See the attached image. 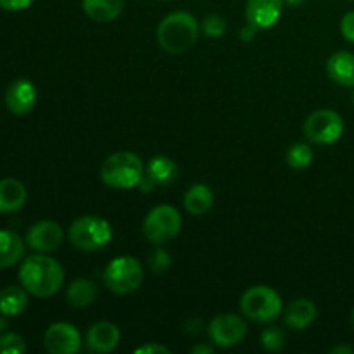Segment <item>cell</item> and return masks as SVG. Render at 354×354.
<instances>
[{
  "label": "cell",
  "mask_w": 354,
  "mask_h": 354,
  "mask_svg": "<svg viewBox=\"0 0 354 354\" xmlns=\"http://www.w3.org/2000/svg\"><path fill=\"white\" fill-rule=\"evenodd\" d=\"M19 282L31 296L50 297L64 282V270L57 259L45 254H35L24 259L19 268Z\"/></svg>",
  "instance_id": "1"
},
{
  "label": "cell",
  "mask_w": 354,
  "mask_h": 354,
  "mask_svg": "<svg viewBox=\"0 0 354 354\" xmlns=\"http://www.w3.org/2000/svg\"><path fill=\"white\" fill-rule=\"evenodd\" d=\"M199 38V24L189 12H173L158 26V41L168 54H183Z\"/></svg>",
  "instance_id": "2"
},
{
  "label": "cell",
  "mask_w": 354,
  "mask_h": 354,
  "mask_svg": "<svg viewBox=\"0 0 354 354\" xmlns=\"http://www.w3.org/2000/svg\"><path fill=\"white\" fill-rule=\"evenodd\" d=\"M144 176L142 159L133 152H114L102 162L100 178L111 189L130 190L138 187Z\"/></svg>",
  "instance_id": "3"
},
{
  "label": "cell",
  "mask_w": 354,
  "mask_h": 354,
  "mask_svg": "<svg viewBox=\"0 0 354 354\" xmlns=\"http://www.w3.org/2000/svg\"><path fill=\"white\" fill-rule=\"evenodd\" d=\"M69 242L73 248L85 252L100 251L106 248L113 239V228L109 221L95 214H86L71 223L68 232Z\"/></svg>",
  "instance_id": "4"
},
{
  "label": "cell",
  "mask_w": 354,
  "mask_h": 354,
  "mask_svg": "<svg viewBox=\"0 0 354 354\" xmlns=\"http://www.w3.org/2000/svg\"><path fill=\"white\" fill-rule=\"evenodd\" d=\"M241 311L254 324H270L282 313V299L272 287L254 286L242 294Z\"/></svg>",
  "instance_id": "5"
},
{
  "label": "cell",
  "mask_w": 354,
  "mask_h": 354,
  "mask_svg": "<svg viewBox=\"0 0 354 354\" xmlns=\"http://www.w3.org/2000/svg\"><path fill=\"white\" fill-rule=\"evenodd\" d=\"M144 282V268L131 256H118L104 270V283L114 294H131Z\"/></svg>",
  "instance_id": "6"
},
{
  "label": "cell",
  "mask_w": 354,
  "mask_h": 354,
  "mask_svg": "<svg viewBox=\"0 0 354 354\" xmlns=\"http://www.w3.org/2000/svg\"><path fill=\"white\" fill-rule=\"evenodd\" d=\"M180 228H182V216H180L178 209L169 204H161L149 211L142 230L149 242L165 244L178 235Z\"/></svg>",
  "instance_id": "7"
},
{
  "label": "cell",
  "mask_w": 354,
  "mask_h": 354,
  "mask_svg": "<svg viewBox=\"0 0 354 354\" xmlns=\"http://www.w3.org/2000/svg\"><path fill=\"white\" fill-rule=\"evenodd\" d=\"M342 133H344V121L341 114L330 109L315 111L304 123V135L311 144H335L342 137Z\"/></svg>",
  "instance_id": "8"
},
{
  "label": "cell",
  "mask_w": 354,
  "mask_h": 354,
  "mask_svg": "<svg viewBox=\"0 0 354 354\" xmlns=\"http://www.w3.org/2000/svg\"><path fill=\"white\" fill-rule=\"evenodd\" d=\"M207 334L213 344L220 348H234L241 344L248 335V325L241 317L232 313H223L214 317L207 325Z\"/></svg>",
  "instance_id": "9"
},
{
  "label": "cell",
  "mask_w": 354,
  "mask_h": 354,
  "mask_svg": "<svg viewBox=\"0 0 354 354\" xmlns=\"http://www.w3.org/2000/svg\"><path fill=\"white\" fill-rule=\"evenodd\" d=\"M44 346L50 354H76L82 346V337L73 324L57 322L45 330Z\"/></svg>",
  "instance_id": "10"
},
{
  "label": "cell",
  "mask_w": 354,
  "mask_h": 354,
  "mask_svg": "<svg viewBox=\"0 0 354 354\" xmlns=\"http://www.w3.org/2000/svg\"><path fill=\"white\" fill-rule=\"evenodd\" d=\"M286 0H248L245 19L258 30H268L279 23Z\"/></svg>",
  "instance_id": "11"
},
{
  "label": "cell",
  "mask_w": 354,
  "mask_h": 354,
  "mask_svg": "<svg viewBox=\"0 0 354 354\" xmlns=\"http://www.w3.org/2000/svg\"><path fill=\"white\" fill-rule=\"evenodd\" d=\"M62 228L50 220H41L35 223L26 234V244L38 252L55 251L62 244Z\"/></svg>",
  "instance_id": "12"
},
{
  "label": "cell",
  "mask_w": 354,
  "mask_h": 354,
  "mask_svg": "<svg viewBox=\"0 0 354 354\" xmlns=\"http://www.w3.org/2000/svg\"><path fill=\"white\" fill-rule=\"evenodd\" d=\"M37 104V88L30 80H16L6 92V106L12 114H28Z\"/></svg>",
  "instance_id": "13"
},
{
  "label": "cell",
  "mask_w": 354,
  "mask_h": 354,
  "mask_svg": "<svg viewBox=\"0 0 354 354\" xmlns=\"http://www.w3.org/2000/svg\"><path fill=\"white\" fill-rule=\"evenodd\" d=\"M120 328L111 322H97L86 332V346L92 353L106 354L114 351L120 344Z\"/></svg>",
  "instance_id": "14"
},
{
  "label": "cell",
  "mask_w": 354,
  "mask_h": 354,
  "mask_svg": "<svg viewBox=\"0 0 354 354\" xmlns=\"http://www.w3.org/2000/svg\"><path fill=\"white\" fill-rule=\"evenodd\" d=\"M317 304L311 299H294L283 313V324L292 330H304L317 320Z\"/></svg>",
  "instance_id": "15"
},
{
  "label": "cell",
  "mask_w": 354,
  "mask_h": 354,
  "mask_svg": "<svg viewBox=\"0 0 354 354\" xmlns=\"http://www.w3.org/2000/svg\"><path fill=\"white\" fill-rule=\"evenodd\" d=\"M327 75L341 86H354V54L348 50H337L328 57Z\"/></svg>",
  "instance_id": "16"
},
{
  "label": "cell",
  "mask_w": 354,
  "mask_h": 354,
  "mask_svg": "<svg viewBox=\"0 0 354 354\" xmlns=\"http://www.w3.org/2000/svg\"><path fill=\"white\" fill-rule=\"evenodd\" d=\"M26 189L16 178L0 180V213H16L26 203Z\"/></svg>",
  "instance_id": "17"
},
{
  "label": "cell",
  "mask_w": 354,
  "mask_h": 354,
  "mask_svg": "<svg viewBox=\"0 0 354 354\" xmlns=\"http://www.w3.org/2000/svg\"><path fill=\"white\" fill-rule=\"evenodd\" d=\"M86 16L95 23H111L124 9V0H82Z\"/></svg>",
  "instance_id": "18"
},
{
  "label": "cell",
  "mask_w": 354,
  "mask_h": 354,
  "mask_svg": "<svg viewBox=\"0 0 354 354\" xmlns=\"http://www.w3.org/2000/svg\"><path fill=\"white\" fill-rule=\"evenodd\" d=\"M214 204V194L204 183H196L187 190L185 197H183V206H185L187 213L192 216H203L207 211L213 207Z\"/></svg>",
  "instance_id": "19"
},
{
  "label": "cell",
  "mask_w": 354,
  "mask_h": 354,
  "mask_svg": "<svg viewBox=\"0 0 354 354\" xmlns=\"http://www.w3.org/2000/svg\"><path fill=\"white\" fill-rule=\"evenodd\" d=\"M24 242L16 232L0 230V270L10 268L23 259Z\"/></svg>",
  "instance_id": "20"
},
{
  "label": "cell",
  "mask_w": 354,
  "mask_h": 354,
  "mask_svg": "<svg viewBox=\"0 0 354 354\" xmlns=\"http://www.w3.org/2000/svg\"><path fill=\"white\" fill-rule=\"evenodd\" d=\"M145 176H149L156 185H171L178 178V166L166 156H156L145 166Z\"/></svg>",
  "instance_id": "21"
},
{
  "label": "cell",
  "mask_w": 354,
  "mask_h": 354,
  "mask_svg": "<svg viewBox=\"0 0 354 354\" xmlns=\"http://www.w3.org/2000/svg\"><path fill=\"white\" fill-rule=\"evenodd\" d=\"M28 290L23 286H10L0 292V313L6 317H19L28 308Z\"/></svg>",
  "instance_id": "22"
},
{
  "label": "cell",
  "mask_w": 354,
  "mask_h": 354,
  "mask_svg": "<svg viewBox=\"0 0 354 354\" xmlns=\"http://www.w3.org/2000/svg\"><path fill=\"white\" fill-rule=\"evenodd\" d=\"M97 297V287L92 280L88 279H78L75 282L69 283L68 290H66V301L71 304L73 308H86L95 301Z\"/></svg>",
  "instance_id": "23"
},
{
  "label": "cell",
  "mask_w": 354,
  "mask_h": 354,
  "mask_svg": "<svg viewBox=\"0 0 354 354\" xmlns=\"http://www.w3.org/2000/svg\"><path fill=\"white\" fill-rule=\"evenodd\" d=\"M287 165L294 169H304L313 162V149L308 144L297 142V144L290 145L287 151Z\"/></svg>",
  "instance_id": "24"
},
{
  "label": "cell",
  "mask_w": 354,
  "mask_h": 354,
  "mask_svg": "<svg viewBox=\"0 0 354 354\" xmlns=\"http://www.w3.org/2000/svg\"><path fill=\"white\" fill-rule=\"evenodd\" d=\"M261 346L270 353H280L286 348V334L279 327H266L261 332Z\"/></svg>",
  "instance_id": "25"
},
{
  "label": "cell",
  "mask_w": 354,
  "mask_h": 354,
  "mask_svg": "<svg viewBox=\"0 0 354 354\" xmlns=\"http://www.w3.org/2000/svg\"><path fill=\"white\" fill-rule=\"evenodd\" d=\"M26 351V342L19 334H2L0 335V354H23Z\"/></svg>",
  "instance_id": "26"
},
{
  "label": "cell",
  "mask_w": 354,
  "mask_h": 354,
  "mask_svg": "<svg viewBox=\"0 0 354 354\" xmlns=\"http://www.w3.org/2000/svg\"><path fill=\"white\" fill-rule=\"evenodd\" d=\"M203 31L209 38L223 37L225 31H227V21L221 16H218V14H209L207 17H204Z\"/></svg>",
  "instance_id": "27"
},
{
  "label": "cell",
  "mask_w": 354,
  "mask_h": 354,
  "mask_svg": "<svg viewBox=\"0 0 354 354\" xmlns=\"http://www.w3.org/2000/svg\"><path fill=\"white\" fill-rule=\"evenodd\" d=\"M171 258H169V252L165 249H158V251L152 252V256L149 258V266L152 268L154 273H162L168 270Z\"/></svg>",
  "instance_id": "28"
},
{
  "label": "cell",
  "mask_w": 354,
  "mask_h": 354,
  "mask_svg": "<svg viewBox=\"0 0 354 354\" xmlns=\"http://www.w3.org/2000/svg\"><path fill=\"white\" fill-rule=\"evenodd\" d=\"M341 33L346 40L354 44V10L346 14L341 19Z\"/></svg>",
  "instance_id": "29"
},
{
  "label": "cell",
  "mask_w": 354,
  "mask_h": 354,
  "mask_svg": "<svg viewBox=\"0 0 354 354\" xmlns=\"http://www.w3.org/2000/svg\"><path fill=\"white\" fill-rule=\"evenodd\" d=\"M33 0H0V7L3 10H9V12H17V10H23L26 7L31 6Z\"/></svg>",
  "instance_id": "30"
},
{
  "label": "cell",
  "mask_w": 354,
  "mask_h": 354,
  "mask_svg": "<svg viewBox=\"0 0 354 354\" xmlns=\"http://www.w3.org/2000/svg\"><path fill=\"white\" fill-rule=\"evenodd\" d=\"M171 349H168L162 344H144L135 349V354H169Z\"/></svg>",
  "instance_id": "31"
},
{
  "label": "cell",
  "mask_w": 354,
  "mask_h": 354,
  "mask_svg": "<svg viewBox=\"0 0 354 354\" xmlns=\"http://www.w3.org/2000/svg\"><path fill=\"white\" fill-rule=\"evenodd\" d=\"M256 31H258V28L252 26V24L248 23V26H244L241 30V40L242 41L252 40V38H254V35H256Z\"/></svg>",
  "instance_id": "32"
},
{
  "label": "cell",
  "mask_w": 354,
  "mask_h": 354,
  "mask_svg": "<svg viewBox=\"0 0 354 354\" xmlns=\"http://www.w3.org/2000/svg\"><path fill=\"white\" fill-rule=\"evenodd\" d=\"M332 353L334 354H353V348H349V346H337V348L332 349Z\"/></svg>",
  "instance_id": "33"
},
{
  "label": "cell",
  "mask_w": 354,
  "mask_h": 354,
  "mask_svg": "<svg viewBox=\"0 0 354 354\" xmlns=\"http://www.w3.org/2000/svg\"><path fill=\"white\" fill-rule=\"evenodd\" d=\"M192 353H213V349L207 348V346H199V348H194Z\"/></svg>",
  "instance_id": "34"
},
{
  "label": "cell",
  "mask_w": 354,
  "mask_h": 354,
  "mask_svg": "<svg viewBox=\"0 0 354 354\" xmlns=\"http://www.w3.org/2000/svg\"><path fill=\"white\" fill-rule=\"evenodd\" d=\"M6 315H2L0 313V330H3V328L7 327V322H6Z\"/></svg>",
  "instance_id": "35"
},
{
  "label": "cell",
  "mask_w": 354,
  "mask_h": 354,
  "mask_svg": "<svg viewBox=\"0 0 354 354\" xmlns=\"http://www.w3.org/2000/svg\"><path fill=\"white\" fill-rule=\"evenodd\" d=\"M287 3H289V6H292V7H296V6H301V3L304 2V0H286Z\"/></svg>",
  "instance_id": "36"
},
{
  "label": "cell",
  "mask_w": 354,
  "mask_h": 354,
  "mask_svg": "<svg viewBox=\"0 0 354 354\" xmlns=\"http://www.w3.org/2000/svg\"><path fill=\"white\" fill-rule=\"evenodd\" d=\"M351 327H353V330H354V310L351 311Z\"/></svg>",
  "instance_id": "37"
},
{
  "label": "cell",
  "mask_w": 354,
  "mask_h": 354,
  "mask_svg": "<svg viewBox=\"0 0 354 354\" xmlns=\"http://www.w3.org/2000/svg\"><path fill=\"white\" fill-rule=\"evenodd\" d=\"M353 106H354V92H353Z\"/></svg>",
  "instance_id": "38"
},
{
  "label": "cell",
  "mask_w": 354,
  "mask_h": 354,
  "mask_svg": "<svg viewBox=\"0 0 354 354\" xmlns=\"http://www.w3.org/2000/svg\"><path fill=\"white\" fill-rule=\"evenodd\" d=\"M349 2H354V0H349Z\"/></svg>",
  "instance_id": "39"
}]
</instances>
